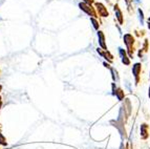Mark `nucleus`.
<instances>
[{"label":"nucleus","instance_id":"f257e3e1","mask_svg":"<svg viewBox=\"0 0 150 149\" xmlns=\"http://www.w3.org/2000/svg\"><path fill=\"white\" fill-rule=\"evenodd\" d=\"M96 5H97V9H98V11H99V13H100L103 17L108 16V13H107V11H106V9L104 8V5H102L101 3H97Z\"/></svg>","mask_w":150,"mask_h":149},{"label":"nucleus","instance_id":"f03ea898","mask_svg":"<svg viewBox=\"0 0 150 149\" xmlns=\"http://www.w3.org/2000/svg\"><path fill=\"white\" fill-rule=\"evenodd\" d=\"M80 8L82 9V10H84L86 13H88V14H93V11H91V9L88 6V5H86V4H84V3H80Z\"/></svg>","mask_w":150,"mask_h":149},{"label":"nucleus","instance_id":"7ed1b4c3","mask_svg":"<svg viewBox=\"0 0 150 149\" xmlns=\"http://www.w3.org/2000/svg\"><path fill=\"white\" fill-rule=\"evenodd\" d=\"M140 70H141V65L140 64H135L134 66H133V74H134L135 77H138L139 76Z\"/></svg>","mask_w":150,"mask_h":149},{"label":"nucleus","instance_id":"20e7f679","mask_svg":"<svg viewBox=\"0 0 150 149\" xmlns=\"http://www.w3.org/2000/svg\"><path fill=\"white\" fill-rule=\"evenodd\" d=\"M99 37H100V44H101V46L105 48V43H104V36H103L102 32H99Z\"/></svg>","mask_w":150,"mask_h":149},{"label":"nucleus","instance_id":"39448f33","mask_svg":"<svg viewBox=\"0 0 150 149\" xmlns=\"http://www.w3.org/2000/svg\"><path fill=\"white\" fill-rule=\"evenodd\" d=\"M115 11L117 12V17L119 18V20H120V22L122 23L123 20H122V14H121V12L119 11V9H115Z\"/></svg>","mask_w":150,"mask_h":149},{"label":"nucleus","instance_id":"423d86ee","mask_svg":"<svg viewBox=\"0 0 150 149\" xmlns=\"http://www.w3.org/2000/svg\"><path fill=\"white\" fill-rule=\"evenodd\" d=\"M0 144H2V145L6 144V143H5V139L3 138V136L1 133H0Z\"/></svg>","mask_w":150,"mask_h":149},{"label":"nucleus","instance_id":"0eeeda50","mask_svg":"<svg viewBox=\"0 0 150 149\" xmlns=\"http://www.w3.org/2000/svg\"><path fill=\"white\" fill-rule=\"evenodd\" d=\"M91 21L93 22V26H95L96 28H98V22H97V21H96L95 19H91Z\"/></svg>","mask_w":150,"mask_h":149},{"label":"nucleus","instance_id":"6e6552de","mask_svg":"<svg viewBox=\"0 0 150 149\" xmlns=\"http://www.w3.org/2000/svg\"><path fill=\"white\" fill-rule=\"evenodd\" d=\"M148 23H149V24H148V26H149V28H150V18H149V20H148Z\"/></svg>","mask_w":150,"mask_h":149},{"label":"nucleus","instance_id":"1a4fd4ad","mask_svg":"<svg viewBox=\"0 0 150 149\" xmlns=\"http://www.w3.org/2000/svg\"><path fill=\"white\" fill-rule=\"evenodd\" d=\"M0 106H1V101H0Z\"/></svg>","mask_w":150,"mask_h":149},{"label":"nucleus","instance_id":"9d476101","mask_svg":"<svg viewBox=\"0 0 150 149\" xmlns=\"http://www.w3.org/2000/svg\"><path fill=\"white\" fill-rule=\"evenodd\" d=\"M149 97H150V92H149Z\"/></svg>","mask_w":150,"mask_h":149}]
</instances>
